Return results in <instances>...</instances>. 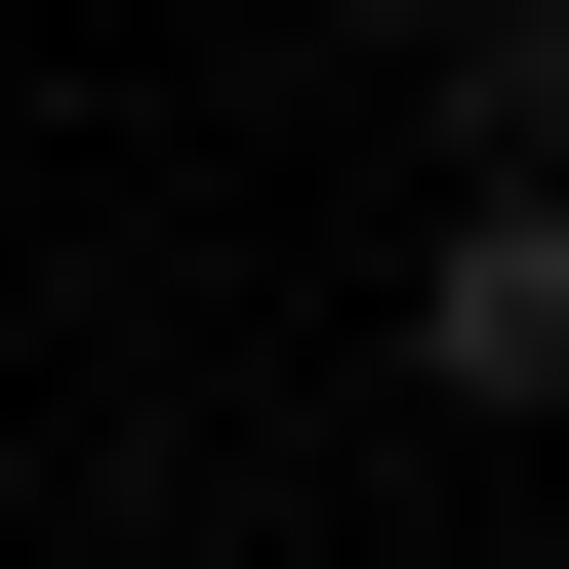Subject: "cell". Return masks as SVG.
<instances>
[{"label": "cell", "mask_w": 569, "mask_h": 569, "mask_svg": "<svg viewBox=\"0 0 569 569\" xmlns=\"http://www.w3.org/2000/svg\"><path fill=\"white\" fill-rule=\"evenodd\" d=\"M407 163L448 203H569V0H448V41H407Z\"/></svg>", "instance_id": "obj_2"}, {"label": "cell", "mask_w": 569, "mask_h": 569, "mask_svg": "<svg viewBox=\"0 0 569 569\" xmlns=\"http://www.w3.org/2000/svg\"><path fill=\"white\" fill-rule=\"evenodd\" d=\"M407 367H448L488 448H569V203H448V244H407Z\"/></svg>", "instance_id": "obj_1"}]
</instances>
